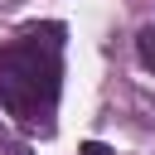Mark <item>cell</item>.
Here are the masks:
<instances>
[{"mask_svg":"<svg viewBox=\"0 0 155 155\" xmlns=\"http://www.w3.org/2000/svg\"><path fill=\"white\" fill-rule=\"evenodd\" d=\"M58 24H44L0 48V102L24 126H48L58 102Z\"/></svg>","mask_w":155,"mask_h":155,"instance_id":"cell-1","label":"cell"},{"mask_svg":"<svg viewBox=\"0 0 155 155\" xmlns=\"http://www.w3.org/2000/svg\"><path fill=\"white\" fill-rule=\"evenodd\" d=\"M82 155H111V145H102V140H87V145H82Z\"/></svg>","mask_w":155,"mask_h":155,"instance_id":"cell-3","label":"cell"},{"mask_svg":"<svg viewBox=\"0 0 155 155\" xmlns=\"http://www.w3.org/2000/svg\"><path fill=\"white\" fill-rule=\"evenodd\" d=\"M136 53H140V63L155 73V24H145V29L136 34Z\"/></svg>","mask_w":155,"mask_h":155,"instance_id":"cell-2","label":"cell"}]
</instances>
